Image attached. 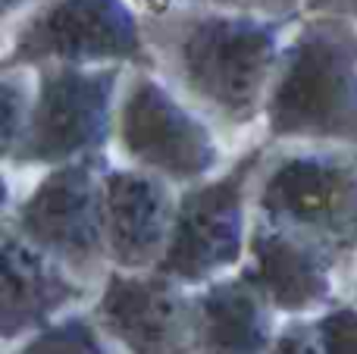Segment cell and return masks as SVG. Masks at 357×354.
Listing matches in <instances>:
<instances>
[{
	"instance_id": "obj_1",
	"label": "cell",
	"mask_w": 357,
	"mask_h": 354,
	"mask_svg": "<svg viewBox=\"0 0 357 354\" xmlns=\"http://www.w3.org/2000/svg\"><path fill=\"white\" fill-rule=\"evenodd\" d=\"M176 29L173 63L185 91L220 123L248 125L264 116L285 47L282 22L251 10L201 6Z\"/></svg>"
},
{
	"instance_id": "obj_2",
	"label": "cell",
	"mask_w": 357,
	"mask_h": 354,
	"mask_svg": "<svg viewBox=\"0 0 357 354\" xmlns=\"http://www.w3.org/2000/svg\"><path fill=\"white\" fill-rule=\"evenodd\" d=\"M266 135L276 141L357 151V31L345 19H307L285 41L270 98Z\"/></svg>"
},
{
	"instance_id": "obj_3",
	"label": "cell",
	"mask_w": 357,
	"mask_h": 354,
	"mask_svg": "<svg viewBox=\"0 0 357 354\" xmlns=\"http://www.w3.org/2000/svg\"><path fill=\"white\" fill-rule=\"evenodd\" d=\"M126 66H38L35 100L6 167H63L100 157L116 135L119 88Z\"/></svg>"
},
{
	"instance_id": "obj_4",
	"label": "cell",
	"mask_w": 357,
	"mask_h": 354,
	"mask_svg": "<svg viewBox=\"0 0 357 354\" xmlns=\"http://www.w3.org/2000/svg\"><path fill=\"white\" fill-rule=\"evenodd\" d=\"M257 213L333 261L357 251V151L310 148L285 154L260 176Z\"/></svg>"
},
{
	"instance_id": "obj_5",
	"label": "cell",
	"mask_w": 357,
	"mask_h": 354,
	"mask_svg": "<svg viewBox=\"0 0 357 354\" xmlns=\"http://www.w3.org/2000/svg\"><path fill=\"white\" fill-rule=\"evenodd\" d=\"M138 66L154 63L129 0H41L10 35L3 69Z\"/></svg>"
},
{
	"instance_id": "obj_6",
	"label": "cell",
	"mask_w": 357,
	"mask_h": 354,
	"mask_svg": "<svg viewBox=\"0 0 357 354\" xmlns=\"http://www.w3.org/2000/svg\"><path fill=\"white\" fill-rule=\"evenodd\" d=\"M264 163V148L241 154L226 173L188 185L176 201L173 236L160 261V273L173 276L182 286H207L226 270L238 267L248 254L254 176Z\"/></svg>"
},
{
	"instance_id": "obj_7",
	"label": "cell",
	"mask_w": 357,
	"mask_h": 354,
	"mask_svg": "<svg viewBox=\"0 0 357 354\" xmlns=\"http://www.w3.org/2000/svg\"><path fill=\"white\" fill-rule=\"evenodd\" d=\"M104 173L100 157L50 167V173L38 179L6 223L38 251L60 261L69 273L94 276L104 261H110Z\"/></svg>"
},
{
	"instance_id": "obj_8",
	"label": "cell",
	"mask_w": 357,
	"mask_h": 354,
	"mask_svg": "<svg viewBox=\"0 0 357 354\" xmlns=\"http://www.w3.org/2000/svg\"><path fill=\"white\" fill-rule=\"evenodd\" d=\"M116 144L132 167L173 185H195L220 167V144L210 125L148 69L132 75L119 94Z\"/></svg>"
},
{
	"instance_id": "obj_9",
	"label": "cell",
	"mask_w": 357,
	"mask_h": 354,
	"mask_svg": "<svg viewBox=\"0 0 357 354\" xmlns=\"http://www.w3.org/2000/svg\"><path fill=\"white\" fill-rule=\"evenodd\" d=\"M94 317L126 354H197L195 298L160 270L110 273Z\"/></svg>"
},
{
	"instance_id": "obj_10",
	"label": "cell",
	"mask_w": 357,
	"mask_h": 354,
	"mask_svg": "<svg viewBox=\"0 0 357 354\" xmlns=\"http://www.w3.org/2000/svg\"><path fill=\"white\" fill-rule=\"evenodd\" d=\"M173 182L148 169H113L104 173L107 210V254L113 267L142 273L157 270L173 236L176 201Z\"/></svg>"
},
{
	"instance_id": "obj_11",
	"label": "cell",
	"mask_w": 357,
	"mask_h": 354,
	"mask_svg": "<svg viewBox=\"0 0 357 354\" xmlns=\"http://www.w3.org/2000/svg\"><path fill=\"white\" fill-rule=\"evenodd\" d=\"M333 257L317 245L260 220L251 229L245 273L279 314H310L333 301Z\"/></svg>"
},
{
	"instance_id": "obj_12",
	"label": "cell",
	"mask_w": 357,
	"mask_h": 354,
	"mask_svg": "<svg viewBox=\"0 0 357 354\" xmlns=\"http://www.w3.org/2000/svg\"><path fill=\"white\" fill-rule=\"evenodd\" d=\"M85 295V286L50 254L25 242L10 223L3 226V342L35 336L50 326L69 305Z\"/></svg>"
},
{
	"instance_id": "obj_13",
	"label": "cell",
	"mask_w": 357,
	"mask_h": 354,
	"mask_svg": "<svg viewBox=\"0 0 357 354\" xmlns=\"http://www.w3.org/2000/svg\"><path fill=\"white\" fill-rule=\"evenodd\" d=\"M273 311L248 273L220 276L195 295L197 354H270Z\"/></svg>"
},
{
	"instance_id": "obj_14",
	"label": "cell",
	"mask_w": 357,
	"mask_h": 354,
	"mask_svg": "<svg viewBox=\"0 0 357 354\" xmlns=\"http://www.w3.org/2000/svg\"><path fill=\"white\" fill-rule=\"evenodd\" d=\"M100 326L85 317H66L38 330L13 354H110L100 339Z\"/></svg>"
},
{
	"instance_id": "obj_15",
	"label": "cell",
	"mask_w": 357,
	"mask_h": 354,
	"mask_svg": "<svg viewBox=\"0 0 357 354\" xmlns=\"http://www.w3.org/2000/svg\"><path fill=\"white\" fill-rule=\"evenodd\" d=\"M0 94H3V157H10L22 138L31 100H35V94L29 91V82H25V69H3Z\"/></svg>"
},
{
	"instance_id": "obj_16",
	"label": "cell",
	"mask_w": 357,
	"mask_h": 354,
	"mask_svg": "<svg viewBox=\"0 0 357 354\" xmlns=\"http://www.w3.org/2000/svg\"><path fill=\"white\" fill-rule=\"evenodd\" d=\"M314 323L326 354H357V307H335Z\"/></svg>"
},
{
	"instance_id": "obj_17",
	"label": "cell",
	"mask_w": 357,
	"mask_h": 354,
	"mask_svg": "<svg viewBox=\"0 0 357 354\" xmlns=\"http://www.w3.org/2000/svg\"><path fill=\"white\" fill-rule=\"evenodd\" d=\"M270 354H326L317 323H291L273 339Z\"/></svg>"
},
{
	"instance_id": "obj_18",
	"label": "cell",
	"mask_w": 357,
	"mask_h": 354,
	"mask_svg": "<svg viewBox=\"0 0 357 354\" xmlns=\"http://www.w3.org/2000/svg\"><path fill=\"white\" fill-rule=\"evenodd\" d=\"M154 3H195V6H222V10H251L254 3H273V0H154Z\"/></svg>"
},
{
	"instance_id": "obj_19",
	"label": "cell",
	"mask_w": 357,
	"mask_h": 354,
	"mask_svg": "<svg viewBox=\"0 0 357 354\" xmlns=\"http://www.w3.org/2000/svg\"><path fill=\"white\" fill-rule=\"evenodd\" d=\"M25 3H29V0H3V19H13L16 10H25Z\"/></svg>"
}]
</instances>
